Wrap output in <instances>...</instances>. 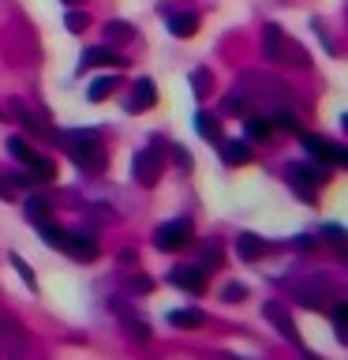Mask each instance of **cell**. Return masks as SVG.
Masks as SVG:
<instances>
[{
  "mask_svg": "<svg viewBox=\"0 0 348 360\" xmlns=\"http://www.w3.org/2000/svg\"><path fill=\"white\" fill-rule=\"evenodd\" d=\"M64 4H67V8H75V4H79V0H64Z\"/></svg>",
  "mask_w": 348,
  "mask_h": 360,
  "instance_id": "obj_36",
  "label": "cell"
},
{
  "mask_svg": "<svg viewBox=\"0 0 348 360\" xmlns=\"http://www.w3.org/2000/svg\"><path fill=\"white\" fill-rule=\"evenodd\" d=\"M262 53H266V60H274V64H281V60L288 56V49H285V38H281V27H266Z\"/></svg>",
  "mask_w": 348,
  "mask_h": 360,
  "instance_id": "obj_12",
  "label": "cell"
},
{
  "mask_svg": "<svg viewBox=\"0 0 348 360\" xmlns=\"http://www.w3.org/2000/svg\"><path fill=\"white\" fill-rule=\"evenodd\" d=\"M195 236H191V221L187 218H176V221H168L161 225V229L154 233V244L161 248V252H180V248H187Z\"/></svg>",
  "mask_w": 348,
  "mask_h": 360,
  "instance_id": "obj_4",
  "label": "cell"
},
{
  "mask_svg": "<svg viewBox=\"0 0 348 360\" xmlns=\"http://www.w3.org/2000/svg\"><path fill=\"white\" fill-rule=\"evenodd\" d=\"M333 330H337V342H348V304L344 300L333 304Z\"/></svg>",
  "mask_w": 348,
  "mask_h": 360,
  "instance_id": "obj_22",
  "label": "cell"
},
{
  "mask_svg": "<svg viewBox=\"0 0 348 360\" xmlns=\"http://www.w3.org/2000/svg\"><path fill=\"white\" fill-rule=\"evenodd\" d=\"M154 101H157L154 79H139V83H135V98H131V105H128V109H150Z\"/></svg>",
  "mask_w": 348,
  "mask_h": 360,
  "instance_id": "obj_15",
  "label": "cell"
},
{
  "mask_svg": "<svg viewBox=\"0 0 348 360\" xmlns=\"http://www.w3.org/2000/svg\"><path fill=\"white\" fill-rule=\"evenodd\" d=\"M288 180H292V188H296V195L311 202L314 195H319V184L326 180V169H314V165H292V169H288Z\"/></svg>",
  "mask_w": 348,
  "mask_h": 360,
  "instance_id": "obj_6",
  "label": "cell"
},
{
  "mask_svg": "<svg viewBox=\"0 0 348 360\" xmlns=\"http://www.w3.org/2000/svg\"><path fill=\"white\" fill-rule=\"evenodd\" d=\"M300 139H303V150H307L314 162H322V165H348V150H344V146H337V143H330L326 135L303 131Z\"/></svg>",
  "mask_w": 348,
  "mask_h": 360,
  "instance_id": "obj_3",
  "label": "cell"
},
{
  "mask_svg": "<svg viewBox=\"0 0 348 360\" xmlns=\"http://www.w3.org/2000/svg\"><path fill=\"white\" fill-rule=\"evenodd\" d=\"M64 255H72V259H79V263H94V259L101 255V248H98V240L94 236H83V233H67L64 236V248H60Z\"/></svg>",
  "mask_w": 348,
  "mask_h": 360,
  "instance_id": "obj_7",
  "label": "cell"
},
{
  "mask_svg": "<svg viewBox=\"0 0 348 360\" xmlns=\"http://www.w3.org/2000/svg\"><path fill=\"white\" fill-rule=\"evenodd\" d=\"M243 128H247V135H251V139H266V135H269V128H274V124H269L266 117H258V112H251V117L243 120Z\"/></svg>",
  "mask_w": 348,
  "mask_h": 360,
  "instance_id": "obj_23",
  "label": "cell"
},
{
  "mask_svg": "<svg viewBox=\"0 0 348 360\" xmlns=\"http://www.w3.org/2000/svg\"><path fill=\"white\" fill-rule=\"evenodd\" d=\"M27 218H30L34 225L53 221V207H49V199H45V195H34V199L27 202Z\"/></svg>",
  "mask_w": 348,
  "mask_h": 360,
  "instance_id": "obj_17",
  "label": "cell"
},
{
  "mask_svg": "<svg viewBox=\"0 0 348 360\" xmlns=\"http://www.w3.org/2000/svg\"><path fill=\"white\" fill-rule=\"evenodd\" d=\"M67 30H72V34H83L86 27H90V15H86V11H67Z\"/></svg>",
  "mask_w": 348,
  "mask_h": 360,
  "instance_id": "obj_27",
  "label": "cell"
},
{
  "mask_svg": "<svg viewBox=\"0 0 348 360\" xmlns=\"http://www.w3.org/2000/svg\"><path fill=\"white\" fill-rule=\"evenodd\" d=\"M274 124H277V128H285V131H300V120H296V112H292V109H277Z\"/></svg>",
  "mask_w": 348,
  "mask_h": 360,
  "instance_id": "obj_28",
  "label": "cell"
},
{
  "mask_svg": "<svg viewBox=\"0 0 348 360\" xmlns=\"http://www.w3.org/2000/svg\"><path fill=\"white\" fill-rule=\"evenodd\" d=\"M173 154H176V165L184 169V173H187V169H191V158H187L184 150H180V146H173Z\"/></svg>",
  "mask_w": 348,
  "mask_h": 360,
  "instance_id": "obj_34",
  "label": "cell"
},
{
  "mask_svg": "<svg viewBox=\"0 0 348 360\" xmlns=\"http://www.w3.org/2000/svg\"><path fill=\"white\" fill-rule=\"evenodd\" d=\"M60 146L67 150V158L79 165V169H90V173H98L101 165H105V146L94 131H64L60 135Z\"/></svg>",
  "mask_w": 348,
  "mask_h": 360,
  "instance_id": "obj_1",
  "label": "cell"
},
{
  "mask_svg": "<svg viewBox=\"0 0 348 360\" xmlns=\"http://www.w3.org/2000/svg\"><path fill=\"white\" fill-rule=\"evenodd\" d=\"M262 311H266V319L277 326V334H281V338H288L292 345H303V342H300V330H296V323H292V315L285 311V304H281V300H269Z\"/></svg>",
  "mask_w": 348,
  "mask_h": 360,
  "instance_id": "obj_8",
  "label": "cell"
},
{
  "mask_svg": "<svg viewBox=\"0 0 348 360\" xmlns=\"http://www.w3.org/2000/svg\"><path fill=\"white\" fill-rule=\"evenodd\" d=\"M11 266H15V270H19V278H22V281H27V289H30V292H38V278H34V270L27 266V259H19V255H11Z\"/></svg>",
  "mask_w": 348,
  "mask_h": 360,
  "instance_id": "obj_26",
  "label": "cell"
},
{
  "mask_svg": "<svg viewBox=\"0 0 348 360\" xmlns=\"http://www.w3.org/2000/svg\"><path fill=\"white\" fill-rule=\"evenodd\" d=\"M105 38L109 41H131V22H123V19L105 22Z\"/></svg>",
  "mask_w": 348,
  "mask_h": 360,
  "instance_id": "obj_24",
  "label": "cell"
},
{
  "mask_svg": "<svg viewBox=\"0 0 348 360\" xmlns=\"http://www.w3.org/2000/svg\"><path fill=\"white\" fill-rule=\"evenodd\" d=\"M116 311L123 315V323H128V334H131V338H139V342H146V338H150V326H146L142 319H135V315L123 308V304H116Z\"/></svg>",
  "mask_w": 348,
  "mask_h": 360,
  "instance_id": "obj_20",
  "label": "cell"
},
{
  "mask_svg": "<svg viewBox=\"0 0 348 360\" xmlns=\"http://www.w3.org/2000/svg\"><path fill=\"white\" fill-rule=\"evenodd\" d=\"M161 169H165V162L157 150H139L131 158V176L139 180L142 188H154L157 180H161Z\"/></svg>",
  "mask_w": 348,
  "mask_h": 360,
  "instance_id": "obj_5",
  "label": "cell"
},
{
  "mask_svg": "<svg viewBox=\"0 0 348 360\" xmlns=\"http://www.w3.org/2000/svg\"><path fill=\"white\" fill-rule=\"evenodd\" d=\"M128 285H131L135 292H150V289H154V281H150V278H142V274H135V278L128 281Z\"/></svg>",
  "mask_w": 348,
  "mask_h": 360,
  "instance_id": "obj_33",
  "label": "cell"
},
{
  "mask_svg": "<svg viewBox=\"0 0 348 360\" xmlns=\"http://www.w3.org/2000/svg\"><path fill=\"white\" fill-rule=\"evenodd\" d=\"M112 90H116V79L112 75H105V79H94V83H90V90H86V98L90 101H105Z\"/></svg>",
  "mask_w": 348,
  "mask_h": 360,
  "instance_id": "obj_21",
  "label": "cell"
},
{
  "mask_svg": "<svg viewBox=\"0 0 348 360\" xmlns=\"http://www.w3.org/2000/svg\"><path fill=\"white\" fill-rule=\"evenodd\" d=\"M15 117L22 120V128H30V131H45L41 124H38V117H34V112H30L27 105H15Z\"/></svg>",
  "mask_w": 348,
  "mask_h": 360,
  "instance_id": "obj_32",
  "label": "cell"
},
{
  "mask_svg": "<svg viewBox=\"0 0 348 360\" xmlns=\"http://www.w3.org/2000/svg\"><path fill=\"white\" fill-rule=\"evenodd\" d=\"M168 30H173L176 38H191V34L199 30V15H195V11H180V15H168Z\"/></svg>",
  "mask_w": 348,
  "mask_h": 360,
  "instance_id": "obj_14",
  "label": "cell"
},
{
  "mask_svg": "<svg viewBox=\"0 0 348 360\" xmlns=\"http://www.w3.org/2000/svg\"><path fill=\"white\" fill-rule=\"evenodd\" d=\"M221 297H225V300H232V304H240V300L247 297V285H243V281H229V285L221 289Z\"/></svg>",
  "mask_w": 348,
  "mask_h": 360,
  "instance_id": "obj_31",
  "label": "cell"
},
{
  "mask_svg": "<svg viewBox=\"0 0 348 360\" xmlns=\"http://www.w3.org/2000/svg\"><path fill=\"white\" fill-rule=\"evenodd\" d=\"M199 266L206 270V274H210V270H218V266H221V248L213 244V240H210L206 248H202V255H199Z\"/></svg>",
  "mask_w": 348,
  "mask_h": 360,
  "instance_id": "obj_25",
  "label": "cell"
},
{
  "mask_svg": "<svg viewBox=\"0 0 348 360\" xmlns=\"http://www.w3.org/2000/svg\"><path fill=\"white\" fill-rule=\"evenodd\" d=\"M8 150H11L22 165L30 169V176L38 180V184H45V180H53V176H56V165L49 162V158H41V154L34 150V146H30L27 139H19V135H15V139H8Z\"/></svg>",
  "mask_w": 348,
  "mask_h": 360,
  "instance_id": "obj_2",
  "label": "cell"
},
{
  "mask_svg": "<svg viewBox=\"0 0 348 360\" xmlns=\"http://www.w3.org/2000/svg\"><path fill=\"white\" fill-rule=\"evenodd\" d=\"M191 86H195V94H199V98H206V94H210V72H206V68H199V72L191 75Z\"/></svg>",
  "mask_w": 348,
  "mask_h": 360,
  "instance_id": "obj_29",
  "label": "cell"
},
{
  "mask_svg": "<svg viewBox=\"0 0 348 360\" xmlns=\"http://www.w3.org/2000/svg\"><path fill=\"white\" fill-rule=\"evenodd\" d=\"M326 236H330V244L337 248V252H348V240H344V229H341V225H326Z\"/></svg>",
  "mask_w": 348,
  "mask_h": 360,
  "instance_id": "obj_30",
  "label": "cell"
},
{
  "mask_svg": "<svg viewBox=\"0 0 348 360\" xmlns=\"http://www.w3.org/2000/svg\"><path fill=\"white\" fill-rule=\"evenodd\" d=\"M195 131L202 135V139H210V143H218V139H221L218 117H210V112H199V117H195Z\"/></svg>",
  "mask_w": 348,
  "mask_h": 360,
  "instance_id": "obj_18",
  "label": "cell"
},
{
  "mask_svg": "<svg viewBox=\"0 0 348 360\" xmlns=\"http://www.w3.org/2000/svg\"><path fill=\"white\" fill-rule=\"evenodd\" d=\"M236 255H240V259H243V263H255V259H258V255H266V244H262V240H258V236H255V233H243V236H240V240H236Z\"/></svg>",
  "mask_w": 348,
  "mask_h": 360,
  "instance_id": "obj_13",
  "label": "cell"
},
{
  "mask_svg": "<svg viewBox=\"0 0 348 360\" xmlns=\"http://www.w3.org/2000/svg\"><path fill=\"white\" fill-rule=\"evenodd\" d=\"M0 199H11V188L4 184V173H0Z\"/></svg>",
  "mask_w": 348,
  "mask_h": 360,
  "instance_id": "obj_35",
  "label": "cell"
},
{
  "mask_svg": "<svg viewBox=\"0 0 348 360\" xmlns=\"http://www.w3.org/2000/svg\"><path fill=\"white\" fill-rule=\"evenodd\" d=\"M19 345H22V326L0 311V353H15Z\"/></svg>",
  "mask_w": 348,
  "mask_h": 360,
  "instance_id": "obj_10",
  "label": "cell"
},
{
  "mask_svg": "<svg viewBox=\"0 0 348 360\" xmlns=\"http://www.w3.org/2000/svg\"><path fill=\"white\" fill-rule=\"evenodd\" d=\"M168 281L173 285H180V289H187V292H206V270L202 266H176L173 274H168Z\"/></svg>",
  "mask_w": 348,
  "mask_h": 360,
  "instance_id": "obj_9",
  "label": "cell"
},
{
  "mask_svg": "<svg viewBox=\"0 0 348 360\" xmlns=\"http://www.w3.org/2000/svg\"><path fill=\"white\" fill-rule=\"evenodd\" d=\"M221 158L229 165H247V162H251V150H247V143L232 139V143H221Z\"/></svg>",
  "mask_w": 348,
  "mask_h": 360,
  "instance_id": "obj_16",
  "label": "cell"
},
{
  "mask_svg": "<svg viewBox=\"0 0 348 360\" xmlns=\"http://www.w3.org/2000/svg\"><path fill=\"white\" fill-rule=\"evenodd\" d=\"M83 68H128V56H120L112 49H86Z\"/></svg>",
  "mask_w": 348,
  "mask_h": 360,
  "instance_id": "obj_11",
  "label": "cell"
},
{
  "mask_svg": "<svg viewBox=\"0 0 348 360\" xmlns=\"http://www.w3.org/2000/svg\"><path fill=\"white\" fill-rule=\"evenodd\" d=\"M168 323H173V326H202V323H206V315L191 311V308H176V311H168Z\"/></svg>",
  "mask_w": 348,
  "mask_h": 360,
  "instance_id": "obj_19",
  "label": "cell"
}]
</instances>
